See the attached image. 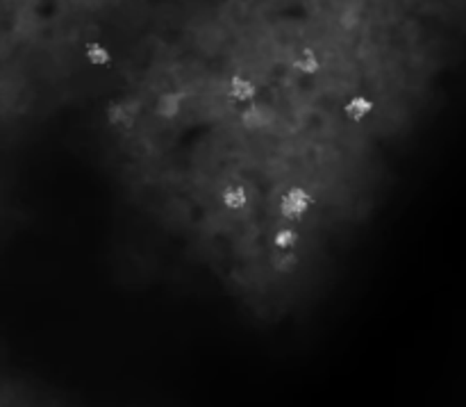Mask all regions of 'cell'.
Returning a JSON list of instances; mask_svg holds the SVG:
<instances>
[{
	"instance_id": "6",
	"label": "cell",
	"mask_w": 466,
	"mask_h": 407,
	"mask_svg": "<svg viewBox=\"0 0 466 407\" xmlns=\"http://www.w3.org/2000/svg\"><path fill=\"white\" fill-rule=\"evenodd\" d=\"M321 55H318V50L314 48H303L300 53L296 55V59H293V68H296L298 73L303 75H316L318 71H321Z\"/></svg>"
},
{
	"instance_id": "4",
	"label": "cell",
	"mask_w": 466,
	"mask_h": 407,
	"mask_svg": "<svg viewBox=\"0 0 466 407\" xmlns=\"http://www.w3.org/2000/svg\"><path fill=\"white\" fill-rule=\"evenodd\" d=\"M373 109H375V102L368 96H352L346 100V105H343V116H346L350 123H362V121L373 114Z\"/></svg>"
},
{
	"instance_id": "1",
	"label": "cell",
	"mask_w": 466,
	"mask_h": 407,
	"mask_svg": "<svg viewBox=\"0 0 466 407\" xmlns=\"http://www.w3.org/2000/svg\"><path fill=\"white\" fill-rule=\"evenodd\" d=\"M312 196H309L305 189L300 187H293V189H287V192L282 194L280 198V214L287 219L289 223H293V228L298 225L300 219H305L312 210Z\"/></svg>"
},
{
	"instance_id": "2",
	"label": "cell",
	"mask_w": 466,
	"mask_h": 407,
	"mask_svg": "<svg viewBox=\"0 0 466 407\" xmlns=\"http://www.w3.org/2000/svg\"><path fill=\"white\" fill-rule=\"evenodd\" d=\"M182 109V96L176 91H164L153 102V114L160 121H173Z\"/></svg>"
},
{
	"instance_id": "7",
	"label": "cell",
	"mask_w": 466,
	"mask_h": 407,
	"mask_svg": "<svg viewBox=\"0 0 466 407\" xmlns=\"http://www.w3.org/2000/svg\"><path fill=\"white\" fill-rule=\"evenodd\" d=\"M84 62L91 68H107L111 64L109 48L100 41H89L87 46H84Z\"/></svg>"
},
{
	"instance_id": "5",
	"label": "cell",
	"mask_w": 466,
	"mask_h": 407,
	"mask_svg": "<svg viewBox=\"0 0 466 407\" xmlns=\"http://www.w3.org/2000/svg\"><path fill=\"white\" fill-rule=\"evenodd\" d=\"M219 203L223 210H228V212H241L248 205V194L241 185H228L221 189Z\"/></svg>"
},
{
	"instance_id": "3",
	"label": "cell",
	"mask_w": 466,
	"mask_h": 407,
	"mask_svg": "<svg viewBox=\"0 0 466 407\" xmlns=\"http://www.w3.org/2000/svg\"><path fill=\"white\" fill-rule=\"evenodd\" d=\"M228 96L237 102V105H246L257 96V86L253 80H248L244 75H232L228 80Z\"/></svg>"
},
{
	"instance_id": "8",
	"label": "cell",
	"mask_w": 466,
	"mask_h": 407,
	"mask_svg": "<svg viewBox=\"0 0 466 407\" xmlns=\"http://www.w3.org/2000/svg\"><path fill=\"white\" fill-rule=\"evenodd\" d=\"M298 230L293 228V225H284V228H280L275 235L271 237V246L275 250H282V253H289V250H293L298 246Z\"/></svg>"
}]
</instances>
